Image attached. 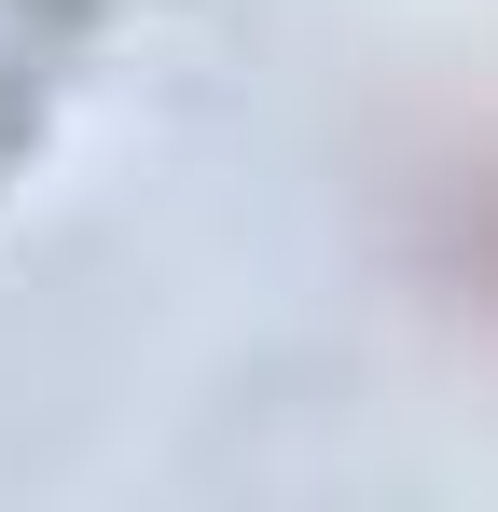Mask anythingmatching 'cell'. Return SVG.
Returning a JSON list of instances; mask_svg holds the SVG:
<instances>
[{
  "instance_id": "cell-1",
  "label": "cell",
  "mask_w": 498,
  "mask_h": 512,
  "mask_svg": "<svg viewBox=\"0 0 498 512\" xmlns=\"http://www.w3.org/2000/svg\"><path fill=\"white\" fill-rule=\"evenodd\" d=\"M402 236H415V277L498 346V125H457V139L415 167Z\"/></svg>"
}]
</instances>
